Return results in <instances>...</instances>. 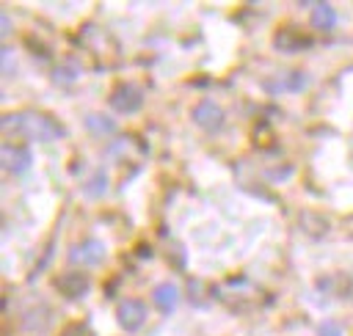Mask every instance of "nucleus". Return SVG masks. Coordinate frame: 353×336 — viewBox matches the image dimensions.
Returning <instances> with one entry per match:
<instances>
[{
  "label": "nucleus",
  "instance_id": "nucleus-2",
  "mask_svg": "<svg viewBox=\"0 0 353 336\" xmlns=\"http://www.w3.org/2000/svg\"><path fill=\"white\" fill-rule=\"evenodd\" d=\"M143 319H146V311H143V306H141L138 300H124V303L119 306V322H121L127 330L141 328Z\"/></svg>",
  "mask_w": 353,
  "mask_h": 336
},
{
  "label": "nucleus",
  "instance_id": "nucleus-1",
  "mask_svg": "<svg viewBox=\"0 0 353 336\" xmlns=\"http://www.w3.org/2000/svg\"><path fill=\"white\" fill-rule=\"evenodd\" d=\"M19 127H22L25 132L36 135L39 140H52V138L61 135V129H58L50 118H41V116H22V118H19Z\"/></svg>",
  "mask_w": 353,
  "mask_h": 336
},
{
  "label": "nucleus",
  "instance_id": "nucleus-4",
  "mask_svg": "<svg viewBox=\"0 0 353 336\" xmlns=\"http://www.w3.org/2000/svg\"><path fill=\"white\" fill-rule=\"evenodd\" d=\"M312 22L317 25V28H331L334 25V11H331V6H325V3H317L314 8H312Z\"/></svg>",
  "mask_w": 353,
  "mask_h": 336
},
{
  "label": "nucleus",
  "instance_id": "nucleus-5",
  "mask_svg": "<svg viewBox=\"0 0 353 336\" xmlns=\"http://www.w3.org/2000/svg\"><path fill=\"white\" fill-rule=\"evenodd\" d=\"M154 303H157V306H163V308L176 306V289H174L171 284L157 286V289H154Z\"/></svg>",
  "mask_w": 353,
  "mask_h": 336
},
{
  "label": "nucleus",
  "instance_id": "nucleus-9",
  "mask_svg": "<svg viewBox=\"0 0 353 336\" xmlns=\"http://www.w3.org/2000/svg\"><path fill=\"white\" fill-rule=\"evenodd\" d=\"M320 333H323V336H339V328H336V325H323Z\"/></svg>",
  "mask_w": 353,
  "mask_h": 336
},
{
  "label": "nucleus",
  "instance_id": "nucleus-3",
  "mask_svg": "<svg viewBox=\"0 0 353 336\" xmlns=\"http://www.w3.org/2000/svg\"><path fill=\"white\" fill-rule=\"evenodd\" d=\"M196 121H199L201 127H207V129H218V127L223 124V113H221L212 102H201V105L196 107Z\"/></svg>",
  "mask_w": 353,
  "mask_h": 336
},
{
  "label": "nucleus",
  "instance_id": "nucleus-8",
  "mask_svg": "<svg viewBox=\"0 0 353 336\" xmlns=\"http://www.w3.org/2000/svg\"><path fill=\"white\" fill-rule=\"evenodd\" d=\"M88 127H94V129H113V121H99V118H88Z\"/></svg>",
  "mask_w": 353,
  "mask_h": 336
},
{
  "label": "nucleus",
  "instance_id": "nucleus-7",
  "mask_svg": "<svg viewBox=\"0 0 353 336\" xmlns=\"http://www.w3.org/2000/svg\"><path fill=\"white\" fill-rule=\"evenodd\" d=\"M102 190H105V176H97V179H94V185H91V187H85V193H88V196H97V193H102Z\"/></svg>",
  "mask_w": 353,
  "mask_h": 336
},
{
  "label": "nucleus",
  "instance_id": "nucleus-6",
  "mask_svg": "<svg viewBox=\"0 0 353 336\" xmlns=\"http://www.w3.org/2000/svg\"><path fill=\"white\" fill-rule=\"evenodd\" d=\"M85 251H72V259H83V262H99L102 256H105V251L97 245V242H91V245H83Z\"/></svg>",
  "mask_w": 353,
  "mask_h": 336
}]
</instances>
